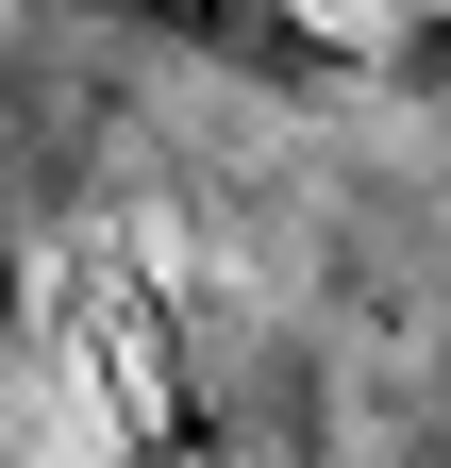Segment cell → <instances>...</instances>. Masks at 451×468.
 I'll use <instances>...</instances> for the list:
<instances>
[{"mask_svg":"<svg viewBox=\"0 0 451 468\" xmlns=\"http://www.w3.org/2000/svg\"><path fill=\"white\" fill-rule=\"evenodd\" d=\"M84 17H118V34H167V50H201V68H235V84H368V34L351 17H318V0H84Z\"/></svg>","mask_w":451,"mask_h":468,"instance_id":"1","label":"cell"},{"mask_svg":"<svg viewBox=\"0 0 451 468\" xmlns=\"http://www.w3.org/2000/svg\"><path fill=\"white\" fill-rule=\"evenodd\" d=\"M368 68L402 84V101H435V117H451V0H435V17H402V34L368 50Z\"/></svg>","mask_w":451,"mask_h":468,"instance_id":"2","label":"cell"}]
</instances>
